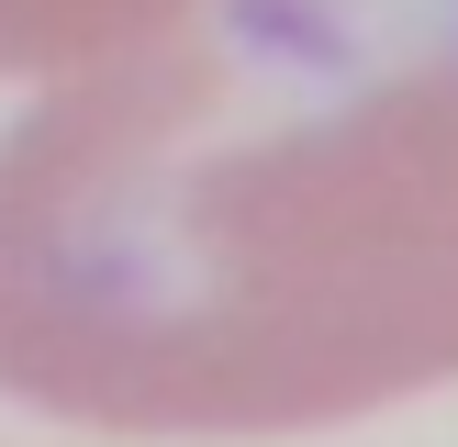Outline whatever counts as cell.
<instances>
[{"label": "cell", "instance_id": "1", "mask_svg": "<svg viewBox=\"0 0 458 447\" xmlns=\"http://www.w3.org/2000/svg\"><path fill=\"white\" fill-rule=\"evenodd\" d=\"M458 380V56L258 22L56 79L0 146V392L112 436H291Z\"/></svg>", "mask_w": 458, "mask_h": 447}, {"label": "cell", "instance_id": "2", "mask_svg": "<svg viewBox=\"0 0 458 447\" xmlns=\"http://www.w3.org/2000/svg\"><path fill=\"white\" fill-rule=\"evenodd\" d=\"M179 22H191V0H0V79H79Z\"/></svg>", "mask_w": 458, "mask_h": 447}]
</instances>
